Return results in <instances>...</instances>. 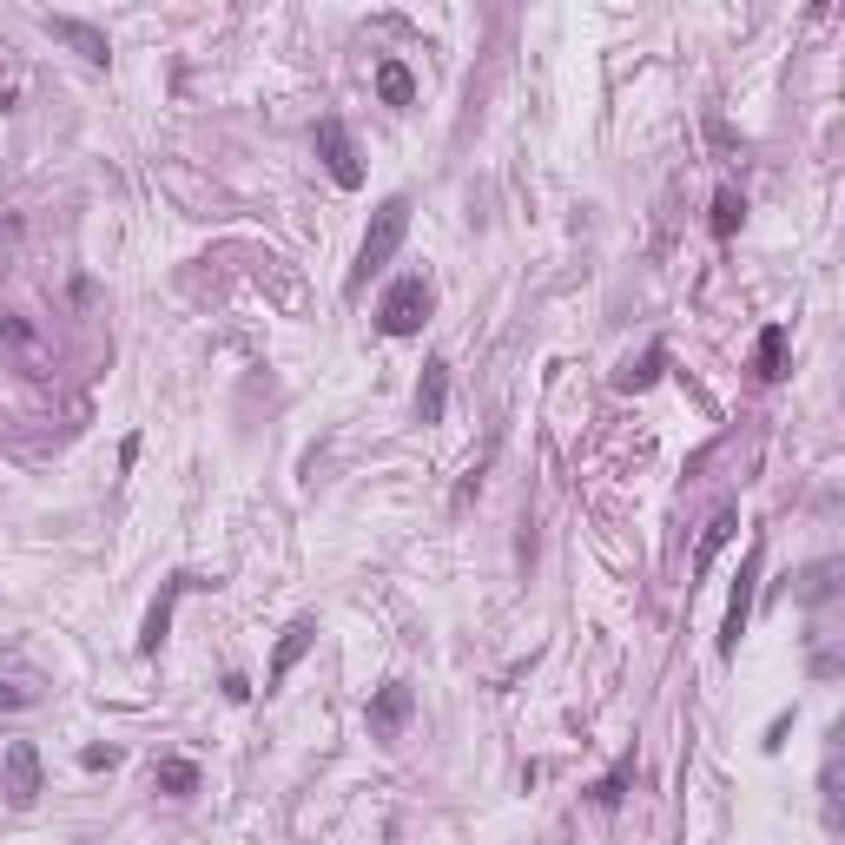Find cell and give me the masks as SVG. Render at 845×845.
Wrapping results in <instances>:
<instances>
[{"label": "cell", "instance_id": "cell-12", "mask_svg": "<svg viewBox=\"0 0 845 845\" xmlns=\"http://www.w3.org/2000/svg\"><path fill=\"white\" fill-rule=\"evenodd\" d=\"M152 786L173 793V799H186V793H199V767H192V759H179V753H165L159 767H152Z\"/></svg>", "mask_w": 845, "mask_h": 845}, {"label": "cell", "instance_id": "cell-16", "mask_svg": "<svg viewBox=\"0 0 845 845\" xmlns=\"http://www.w3.org/2000/svg\"><path fill=\"white\" fill-rule=\"evenodd\" d=\"M753 370L759 377H786V324H767V330H759V351H753Z\"/></svg>", "mask_w": 845, "mask_h": 845}, {"label": "cell", "instance_id": "cell-6", "mask_svg": "<svg viewBox=\"0 0 845 845\" xmlns=\"http://www.w3.org/2000/svg\"><path fill=\"white\" fill-rule=\"evenodd\" d=\"M0 773H8V806L27 812L40 799V753L34 740H8V753H0Z\"/></svg>", "mask_w": 845, "mask_h": 845}, {"label": "cell", "instance_id": "cell-8", "mask_svg": "<svg viewBox=\"0 0 845 845\" xmlns=\"http://www.w3.org/2000/svg\"><path fill=\"white\" fill-rule=\"evenodd\" d=\"M311 641H317V621H311V615H298V621H291V628L278 634V654H272V673H265V694L291 681V667H298V660L311 654Z\"/></svg>", "mask_w": 845, "mask_h": 845}, {"label": "cell", "instance_id": "cell-20", "mask_svg": "<svg viewBox=\"0 0 845 845\" xmlns=\"http://www.w3.org/2000/svg\"><path fill=\"white\" fill-rule=\"evenodd\" d=\"M34 701H40L34 681H0V707H34Z\"/></svg>", "mask_w": 845, "mask_h": 845}, {"label": "cell", "instance_id": "cell-3", "mask_svg": "<svg viewBox=\"0 0 845 845\" xmlns=\"http://www.w3.org/2000/svg\"><path fill=\"white\" fill-rule=\"evenodd\" d=\"M317 159L330 165V179L344 186V192H357V186H364V159H357L351 126L337 119V113H324V119H317Z\"/></svg>", "mask_w": 845, "mask_h": 845}, {"label": "cell", "instance_id": "cell-21", "mask_svg": "<svg viewBox=\"0 0 845 845\" xmlns=\"http://www.w3.org/2000/svg\"><path fill=\"white\" fill-rule=\"evenodd\" d=\"M79 767H87V773H106V767H119V753H113V746H87V753H79Z\"/></svg>", "mask_w": 845, "mask_h": 845}, {"label": "cell", "instance_id": "cell-11", "mask_svg": "<svg viewBox=\"0 0 845 845\" xmlns=\"http://www.w3.org/2000/svg\"><path fill=\"white\" fill-rule=\"evenodd\" d=\"M443 409H450V357H430L416 383V422H443Z\"/></svg>", "mask_w": 845, "mask_h": 845}, {"label": "cell", "instance_id": "cell-19", "mask_svg": "<svg viewBox=\"0 0 845 845\" xmlns=\"http://www.w3.org/2000/svg\"><path fill=\"white\" fill-rule=\"evenodd\" d=\"M14 106H21V66L0 60V113H14Z\"/></svg>", "mask_w": 845, "mask_h": 845}, {"label": "cell", "instance_id": "cell-13", "mask_svg": "<svg viewBox=\"0 0 845 845\" xmlns=\"http://www.w3.org/2000/svg\"><path fill=\"white\" fill-rule=\"evenodd\" d=\"M377 100H383V106H409V100H416V73H409L403 60H383V66H377Z\"/></svg>", "mask_w": 845, "mask_h": 845}, {"label": "cell", "instance_id": "cell-1", "mask_svg": "<svg viewBox=\"0 0 845 845\" xmlns=\"http://www.w3.org/2000/svg\"><path fill=\"white\" fill-rule=\"evenodd\" d=\"M403 231H409V199L403 192H390L383 205H377V218H370V231H364V244H357V265H351V291H364L390 258H396V244H403Z\"/></svg>", "mask_w": 845, "mask_h": 845}, {"label": "cell", "instance_id": "cell-5", "mask_svg": "<svg viewBox=\"0 0 845 845\" xmlns=\"http://www.w3.org/2000/svg\"><path fill=\"white\" fill-rule=\"evenodd\" d=\"M759 542L746 548V562H740V581H733V595H727V621H720V654H740V634H746V621H753V581H759Z\"/></svg>", "mask_w": 845, "mask_h": 845}, {"label": "cell", "instance_id": "cell-14", "mask_svg": "<svg viewBox=\"0 0 845 845\" xmlns=\"http://www.w3.org/2000/svg\"><path fill=\"white\" fill-rule=\"evenodd\" d=\"M660 370H667V344H647L628 370H615V383H621V390H654V383H660Z\"/></svg>", "mask_w": 845, "mask_h": 845}, {"label": "cell", "instance_id": "cell-4", "mask_svg": "<svg viewBox=\"0 0 845 845\" xmlns=\"http://www.w3.org/2000/svg\"><path fill=\"white\" fill-rule=\"evenodd\" d=\"M0 357H14L27 377H47V364H53V351H47L40 324H34V317H21V311H8V317H0Z\"/></svg>", "mask_w": 845, "mask_h": 845}, {"label": "cell", "instance_id": "cell-18", "mask_svg": "<svg viewBox=\"0 0 845 845\" xmlns=\"http://www.w3.org/2000/svg\"><path fill=\"white\" fill-rule=\"evenodd\" d=\"M628 773H634V759H628V767H615L608 780H595V786H588V793H595V806H621V793H628Z\"/></svg>", "mask_w": 845, "mask_h": 845}, {"label": "cell", "instance_id": "cell-7", "mask_svg": "<svg viewBox=\"0 0 845 845\" xmlns=\"http://www.w3.org/2000/svg\"><path fill=\"white\" fill-rule=\"evenodd\" d=\"M409 714H416L409 681H383V688H377V701H370V733H377V740H396Z\"/></svg>", "mask_w": 845, "mask_h": 845}, {"label": "cell", "instance_id": "cell-17", "mask_svg": "<svg viewBox=\"0 0 845 845\" xmlns=\"http://www.w3.org/2000/svg\"><path fill=\"white\" fill-rule=\"evenodd\" d=\"M740 212H746L740 192H720V199H714V238H733V231H740Z\"/></svg>", "mask_w": 845, "mask_h": 845}, {"label": "cell", "instance_id": "cell-15", "mask_svg": "<svg viewBox=\"0 0 845 845\" xmlns=\"http://www.w3.org/2000/svg\"><path fill=\"white\" fill-rule=\"evenodd\" d=\"M733 529H740V509H720V516L701 529V548H694V568H701V575H707V568H714V555L733 542Z\"/></svg>", "mask_w": 845, "mask_h": 845}, {"label": "cell", "instance_id": "cell-9", "mask_svg": "<svg viewBox=\"0 0 845 845\" xmlns=\"http://www.w3.org/2000/svg\"><path fill=\"white\" fill-rule=\"evenodd\" d=\"M40 27H47L53 40H66L73 53H87L93 66H106V60H113V47H106V34H100V27H87V21H73V14H40Z\"/></svg>", "mask_w": 845, "mask_h": 845}, {"label": "cell", "instance_id": "cell-10", "mask_svg": "<svg viewBox=\"0 0 845 845\" xmlns=\"http://www.w3.org/2000/svg\"><path fill=\"white\" fill-rule=\"evenodd\" d=\"M186 588H192V575H173V581H165V595L146 608V628H139V654H159L165 647V628H173V602L186 595Z\"/></svg>", "mask_w": 845, "mask_h": 845}, {"label": "cell", "instance_id": "cell-2", "mask_svg": "<svg viewBox=\"0 0 845 845\" xmlns=\"http://www.w3.org/2000/svg\"><path fill=\"white\" fill-rule=\"evenodd\" d=\"M430 304H437V291H430V278H396L390 291H383V304H377V330L383 337H416L422 330V317H430Z\"/></svg>", "mask_w": 845, "mask_h": 845}]
</instances>
